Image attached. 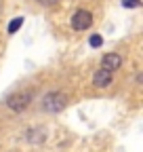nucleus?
I'll list each match as a JSON object with an SVG mask.
<instances>
[{"label": "nucleus", "mask_w": 143, "mask_h": 152, "mask_svg": "<svg viewBox=\"0 0 143 152\" xmlns=\"http://www.w3.org/2000/svg\"><path fill=\"white\" fill-rule=\"evenodd\" d=\"M40 4H44V7H53V4H57V2H61V0H38Z\"/></svg>", "instance_id": "1a4fd4ad"}, {"label": "nucleus", "mask_w": 143, "mask_h": 152, "mask_svg": "<svg viewBox=\"0 0 143 152\" xmlns=\"http://www.w3.org/2000/svg\"><path fill=\"white\" fill-rule=\"evenodd\" d=\"M120 66H122V57H120L118 53H105V55L101 57V68H103V70L114 72V70H118Z\"/></svg>", "instance_id": "20e7f679"}, {"label": "nucleus", "mask_w": 143, "mask_h": 152, "mask_svg": "<svg viewBox=\"0 0 143 152\" xmlns=\"http://www.w3.org/2000/svg\"><path fill=\"white\" fill-rule=\"evenodd\" d=\"M91 26H93V13H88L84 9L74 13V17H72V28H74V30L82 32V30H88Z\"/></svg>", "instance_id": "f03ea898"}, {"label": "nucleus", "mask_w": 143, "mask_h": 152, "mask_svg": "<svg viewBox=\"0 0 143 152\" xmlns=\"http://www.w3.org/2000/svg\"><path fill=\"white\" fill-rule=\"evenodd\" d=\"M65 104H67V97H65V95H63V93H57V91H53V93L44 95V99H42V110L57 114V112H61V110L65 108Z\"/></svg>", "instance_id": "f257e3e1"}, {"label": "nucleus", "mask_w": 143, "mask_h": 152, "mask_svg": "<svg viewBox=\"0 0 143 152\" xmlns=\"http://www.w3.org/2000/svg\"><path fill=\"white\" fill-rule=\"evenodd\" d=\"M30 99H32L30 93H15V95H11L6 99V106L11 110H15V112H21V110H25L30 106Z\"/></svg>", "instance_id": "7ed1b4c3"}, {"label": "nucleus", "mask_w": 143, "mask_h": 152, "mask_svg": "<svg viewBox=\"0 0 143 152\" xmlns=\"http://www.w3.org/2000/svg\"><path fill=\"white\" fill-rule=\"evenodd\" d=\"M88 45H91V47H101L103 45V38L99 34H93L91 38H88Z\"/></svg>", "instance_id": "6e6552de"}, {"label": "nucleus", "mask_w": 143, "mask_h": 152, "mask_svg": "<svg viewBox=\"0 0 143 152\" xmlns=\"http://www.w3.org/2000/svg\"><path fill=\"white\" fill-rule=\"evenodd\" d=\"M112 80H114L112 72H110V70H103V68H99V70L95 72V76H93V83H95V87H99V89L110 87Z\"/></svg>", "instance_id": "39448f33"}, {"label": "nucleus", "mask_w": 143, "mask_h": 152, "mask_svg": "<svg viewBox=\"0 0 143 152\" xmlns=\"http://www.w3.org/2000/svg\"><path fill=\"white\" fill-rule=\"evenodd\" d=\"M23 21H25V19H23V17H15V19H13V21L9 23V28H6V32H9V34H15L17 30H19V28L23 26Z\"/></svg>", "instance_id": "423d86ee"}, {"label": "nucleus", "mask_w": 143, "mask_h": 152, "mask_svg": "<svg viewBox=\"0 0 143 152\" xmlns=\"http://www.w3.org/2000/svg\"><path fill=\"white\" fill-rule=\"evenodd\" d=\"M122 7L124 9H139L141 7V0H122Z\"/></svg>", "instance_id": "0eeeda50"}]
</instances>
